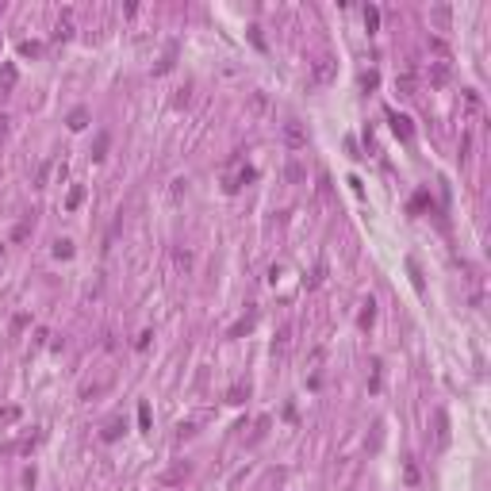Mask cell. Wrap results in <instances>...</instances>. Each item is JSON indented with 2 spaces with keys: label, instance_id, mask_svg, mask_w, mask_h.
<instances>
[{
  "label": "cell",
  "instance_id": "1",
  "mask_svg": "<svg viewBox=\"0 0 491 491\" xmlns=\"http://www.w3.org/2000/svg\"><path fill=\"white\" fill-rule=\"evenodd\" d=\"M284 142L292 150H303V146H307V130L300 127V119H288L284 123Z\"/></svg>",
  "mask_w": 491,
  "mask_h": 491
},
{
  "label": "cell",
  "instance_id": "2",
  "mask_svg": "<svg viewBox=\"0 0 491 491\" xmlns=\"http://www.w3.org/2000/svg\"><path fill=\"white\" fill-rule=\"evenodd\" d=\"M330 77H334V61H330V58H319V61H315V69H311V81H315V85H326Z\"/></svg>",
  "mask_w": 491,
  "mask_h": 491
},
{
  "label": "cell",
  "instance_id": "3",
  "mask_svg": "<svg viewBox=\"0 0 491 491\" xmlns=\"http://www.w3.org/2000/svg\"><path fill=\"white\" fill-rule=\"evenodd\" d=\"M388 123H391V130H396L403 142H411L414 130H411V119H407V115H396V112H391V115H388Z\"/></svg>",
  "mask_w": 491,
  "mask_h": 491
},
{
  "label": "cell",
  "instance_id": "4",
  "mask_svg": "<svg viewBox=\"0 0 491 491\" xmlns=\"http://www.w3.org/2000/svg\"><path fill=\"white\" fill-rule=\"evenodd\" d=\"M396 88H399L403 96H411V92H414V73H411V69H403V73L396 77Z\"/></svg>",
  "mask_w": 491,
  "mask_h": 491
},
{
  "label": "cell",
  "instance_id": "5",
  "mask_svg": "<svg viewBox=\"0 0 491 491\" xmlns=\"http://www.w3.org/2000/svg\"><path fill=\"white\" fill-rule=\"evenodd\" d=\"M445 77H449V61H434L430 66V81L434 85H445Z\"/></svg>",
  "mask_w": 491,
  "mask_h": 491
},
{
  "label": "cell",
  "instance_id": "6",
  "mask_svg": "<svg viewBox=\"0 0 491 491\" xmlns=\"http://www.w3.org/2000/svg\"><path fill=\"white\" fill-rule=\"evenodd\" d=\"M85 123H88V112H85V108H73V112H69V127H73V130H81Z\"/></svg>",
  "mask_w": 491,
  "mask_h": 491
},
{
  "label": "cell",
  "instance_id": "7",
  "mask_svg": "<svg viewBox=\"0 0 491 491\" xmlns=\"http://www.w3.org/2000/svg\"><path fill=\"white\" fill-rule=\"evenodd\" d=\"M246 396H250V388H242V384H234V388L226 391V403H242Z\"/></svg>",
  "mask_w": 491,
  "mask_h": 491
},
{
  "label": "cell",
  "instance_id": "8",
  "mask_svg": "<svg viewBox=\"0 0 491 491\" xmlns=\"http://www.w3.org/2000/svg\"><path fill=\"white\" fill-rule=\"evenodd\" d=\"M81 200H85V188L77 184V188H69V200H66V207L73 211V207H81Z\"/></svg>",
  "mask_w": 491,
  "mask_h": 491
},
{
  "label": "cell",
  "instance_id": "9",
  "mask_svg": "<svg viewBox=\"0 0 491 491\" xmlns=\"http://www.w3.org/2000/svg\"><path fill=\"white\" fill-rule=\"evenodd\" d=\"M438 441H441V445L449 441V422H445V414H441V411H438Z\"/></svg>",
  "mask_w": 491,
  "mask_h": 491
},
{
  "label": "cell",
  "instance_id": "10",
  "mask_svg": "<svg viewBox=\"0 0 491 491\" xmlns=\"http://www.w3.org/2000/svg\"><path fill=\"white\" fill-rule=\"evenodd\" d=\"M365 23H369V31H376V27H380V12L376 8H365Z\"/></svg>",
  "mask_w": 491,
  "mask_h": 491
},
{
  "label": "cell",
  "instance_id": "11",
  "mask_svg": "<svg viewBox=\"0 0 491 491\" xmlns=\"http://www.w3.org/2000/svg\"><path fill=\"white\" fill-rule=\"evenodd\" d=\"M19 418V407H0V422H16Z\"/></svg>",
  "mask_w": 491,
  "mask_h": 491
},
{
  "label": "cell",
  "instance_id": "12",
  "mask_svg": "<svg viewBox=\"0 0 491 491\" xmlns=\"http://www.w3.org/2000/svg\"><path fill=\"white\" fill-rule=\"evenodd\" d=\"M284 177H288V181L296 184V181H303V169H300V165L292 161V165H288V169H284Z\"/></svg>",
  "mask_w": 491,
  "mask_h": 491
},
{
  "label": "cell",
  "instance_id": "13",
  "mask_svg": "<svg viewBox=\"0 0 491 491\" xmlns=\"http://www.w3.org/2000/svg\"><path fill=\"white\" fill-rule=\"evenodd\" d=\"M361 85H365V92H372V88L380 85V77H376V73H372V69H369V73H365V77H361Z\"/></svg>",
  "mask_w": 491,
  "mask_h": 491
},
{
  "label": "cell",
  "instance_id": "14",
  "mask_svg": "<svg viewBox=\"0 0 491 491\" xmlns=\"http://www.w3.org/2000/svg\"><path fill=\"white\" fill-rule=\"evenodd\" d=\"M119 430H123V422H108V430H104V441H115V438H119Z\"/></svg>",
  "mask_w": 491,
  "mask_h": 491
},
{
  "label": "cell",
  "instance_id": "15",
  "mask_svg": "<svg viewBox=\"0 0 491 491\" xmlns=\"http://www.w3.org/2000/svg\"><path fill=\"white\" fill-rule=\"evenodd\" d=\"M138 426H142V430H150V407H146V403L138 407Z\"/></svg>",
  "mask_w": 491,
  "mask_h": 491
},
{
  "label": "cell",
  "instance_id": "16",
  "mask_svg": "<svg viewBox=\"0 0 491 491\" xmlns=\"http://www.w3.org/2000/svg\"><path fill=\"white\" fill-rule=\"evenodd\" d=\"M54 253H58V257H69V253H73V246L61 238V242H54Z\"/></svg>",
  "mask_w": 491,
  "mask_h": 491
},
{
  "label": "cell",
  "instance_id": "17",
  "mask_svg": "<svg viewBox=\"0 0 491 491\" xmlns=\"http://www.w3.org/2000/svg\"><path fill=\"white\" fill-rule=\"evenodd\" d=\"M27 234H31V223H19V226H16V231H12V238H16V242H23V238H27Z\"/></svg>",
  "mask_w": 491,
  "mask_h": 491
},
{
  "label": "cell",
  "instance_id": "18",
  "mask_svg": "<svg viewBox=\"0 0 491 491\" xmlns=\"http://www.w3.org/2000/svg\"><path fill=\"white\" fill-rule=\"evenodd\" d=\"M104 150H108V135H96V154L92 157H104Z\"/></svg>",
  "mask_w": 491,
  "mask_h": 491
},
{
  "label": "cell",
  "instance_id": "19",
  "mask_svg": "<svg viewBox=\"0 0 491 491\" xmlns=\"http://www.w3.org/2000/svg\"><path fill=\"white\" fill-rule=\"evenodd\" d=\"M372 315H376V311H372V300H369V303H365V311H361V326H369Z\"/></svg>",
  "mask_w": 491,
  "mask_h": 491
},
{
  "label": "cell",
  "instance_id": "20",
  "mask_svg": "<svg viewBox=\"0 0 491 491\" xmlns=\"http://www.w3.org/2000/svg\"><path fill=\"white\" fill-rule=\"evenodd\" d=\"M69 35H73V27H69V19H66V23H58V31H54V39H69Z\"/></svg>",
  "mask_w": 491,
  "mask_h": 491
},
{
  "label": "cell",
  "instance_id": "21",
  "mask_svg": "<svg viewBox=\"0 0 491 491\" xmlns=\"http://www.w3.org/2000/svg\"><path fill=\"white\" fill-rule=\"evenodd\" d=\"M12 85H16V69L8 66V69H4V88H12Z\"/></svg>",
  "mask_w": 491,
  "mask_h": 491
}]
</instances>
